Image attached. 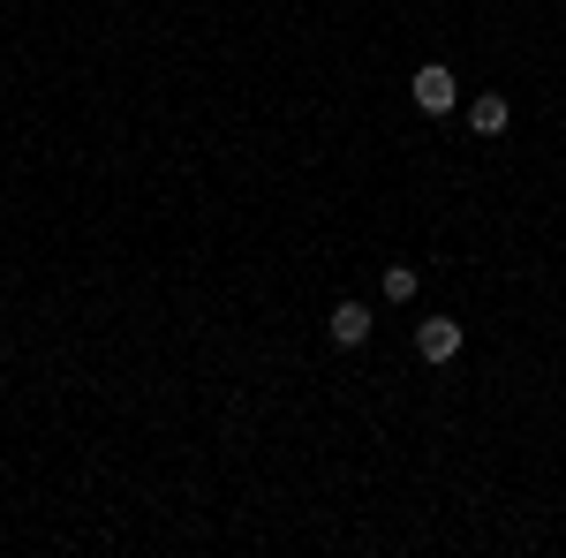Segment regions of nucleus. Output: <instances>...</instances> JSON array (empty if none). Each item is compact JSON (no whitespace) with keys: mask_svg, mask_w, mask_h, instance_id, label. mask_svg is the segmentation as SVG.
<instances>
[{"mask_svg":"<svg viewBox=\"0 0 566 558\" xmlns=\"http://www.w3.org/2000/svg\"><path fill=\"white\" fill-rule=\"evenodd\" d=\"M408 98H416L423 114H453V106H461V76H453L446 61H431V69L408 76Z\"/></svg>","mask_w":566,"mask_h":558,"instance_id":"1","label":"nucleus"},{"mask_svg":"<svg viewBox=\"0 0 566 558\" xmlns=\"http://www.w3.org/2000/svg\"><path fill=\"white\" fill-rule=\"evenodd\" d=\"M325 340H333V347H363V340H370V302H333Z\"/></svg>","mask_w":566,"mask_h":558,"instance_id":"2","label":"nucleus"},{"mask_svg":"<svg viewBox=\"0 0 566 558\" xmlns=\"http://www.w3.org/2000/svg\"><path fill=\"white\" fill-rule=\"evenodd\" d=\"M461 340H469V333H461L453 317H431V325H416V355H423V362H453V355H461Z\"/></svg>","mask_w":566,"mask_h":558,"instance_id":"3","label":"nucleus"},{"mask_svg":"<svg viewBox=\"0 0 566 558\" xmlns=\"http://www.w3.org/2000/svg\"><path fill=\"white\" fill-rule=\"evenodd\" d=\"M506 122H514L506 91H476V98H469V129L476 136H506Z\"/></svg>","mask_w":566,"mask_h":558,"instance_id":"4","label":"nucleus"},{"mask_svg":"<svg viewBox=\"0 0 566 558\" xmlns=\"http://www.w3.org/2000/svg\"><path fill=\"white\" fill-rule=\"evenodd\" d=\"M416 287H423L416 264H386V302H416Z\"/></svg>","mask_w":566,"mask_h":558,"instance_id":"5","label":"nucleus"}]
</instances>
